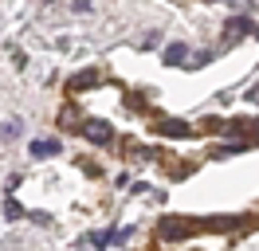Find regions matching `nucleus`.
Returning a JSON list of instances; mask_svg holds the SVG:
<instances>
[{"label":"nucleus","mask_w":259,"mask_h":251,"mask_svg":"<svg viewBox=\"0 0 259 251\" xmlns=\"http://www.w3.org/2000/svg\"><path fill=\"white\" fill-rule=\"evenodd\" d=\"M95 82H98V71L91 67V71H79V75L71 78V82H67V91H87V87H95Z\"/></svg>","instance_id":"5"},{"label":"nucleus","mask_w":259,"mask_h":251,"mask_svg":"<svg viewBox=\"0 0 259 251\" xmlns=\"http://www.w3.org/2000/svg\"><path fill=\"white\" fill-rule=\"evenodd\" d=\"M4 216H8V220H16V216H24V208H20V204L8 196V200H4Z\"/></svg>","instance_id":"10"},{"label":"nucleus","mask_w":259,"mask_h":251,"mask_svg":"<svg viewBox=\"0 0 259 251\" xmlns=\"http://www.w3.org/2000/svg\"><path fill=\"white\" fill-rule=\"evenodd\" d=\"M189 232H193V224H185L181 216L161 220V239H165V243H177V239H185Z\"/></svg>","instance_id":"1"},{"label":"nucleus","mask_w":259,"mask_h":251,"mask_svg":"<svg viewBox=\"0 0 259 251\" xmlns=\"http://www.w3.org/2000/svg\"><path fill=\"white\" fill-rule=\"evenodd\" d=\"M20 138V122H8V126H0V141H16Z\"/></svg>","instance_id":"8"},{"label":"nucleus","mask_w":259,"mask_h":251,"mask_svg":"<svg viewBox=\"0 0 259 251\" xmlns=\"http://www.w3.org/2000/svg\"><path fill=\"white\" fill-rule=\"evenodd\" d=\"M79 130H82V138H87V141H98V145H110V138H114L110 126H106V122H95V118H91V122H82Z\"/></svg>","instance_id":"2"},{"label":"nucleus","mask_w":259,"mask_h":251,"mask_svg":"<svg viewBox=\"0 0 259 251\" xmlns=\"http://www.w3.org/2000/svg\"><path fill=\"white\" fill-rule=\"evenodd\" d=\"M224 31H228V44H236V39H243L247 31H255V24H251L247 16H236V20H228V24H224Z\"/></svg>","instance_id":"3"},{"label":"nucleus","mask_w":259,"mask_h":251,"mask_svg":"<svg viewBox=\"0 0 259 251\" xmlns=\"http://www.w3.org/2000/svg\"><path fill=\"white\" fill-rule=\"evenodd\" d=\"M185 59H189V47L185 44H169L165 47V63H169V67H181Z\"/></svg>","instance_id":"6"},{"label":"nucleus","mask_w":259,"mask_h":251,"mask_svg":"<svg viewBox=\"0 0 259 251\" xmlns=\"http://www.w3.org/2000/svg\"><path fill=\"white\" fill-rule=\"evenodd\" d=\"M240 149H247V141H228V145H220L216 157H232V153H240Z\"/></svg>","instance_id":"9"},{"label":"nucleus","mask_w":259,"mask_h":251,"mask_svg":"<svg viewBox=\"0 0 259 251\" xmlns=\"http://www.w3.org/2000/svg\"><path fill=\"white\" fill-rule=\"evenodd\" d=\"M55 153H59V141H55V138L32 141V157H55Z\"/></svg>","instance_id":"7"},{"label":"nucleus","mask_w":259,"mask_h":251,"mask_svg":"<svg viewBox=\"0 0 259 251\" xmlns=\"http://www.w3.org/2000/svg\"><path fill=\"white\" fill-rule=\"evenodd\" d=\"M208 63H212V51H200V55L193 59V67H208Z\"/></svg>","instance_id":"11"},{"label":"nucleus","mask_w":259,"mask_h":251,"mask_svg":"<svg viewBox=\"0 0 259 251\" xmlns=\"http://www.w3.org/2000/svg\"><path fill=\"white\" fill-rule=\"evenodd\" d=\"M157 134H165V138H193V126L169 118V122H157Z\"/></svg>","instance_id":"4"}]
</instances>
